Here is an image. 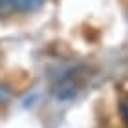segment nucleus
Listing matches in <instances>:
<instances>
[{
  "mask_svg": "<svg viewBox=\"0 0 128 128\" xmlns=\"http://www.w3.org/2000/svg\"><path fill=\"white\" fill-rule=\"evenodd\" d=\"M13 9V0H0V13H8Z\"/></svg>",
  "mask_w": 128,
  "mask_h": 128,
  "instance_id": "obj_2",
  "label": "nucleus"
},
{
  "mask_svg": "<svg viewBox=\"0 0 128 128\" xmlns=\"http://www.w3.org/2000/svg\"><path fill=\"white\" fill-rule=\"evenodd\" d=\"M44 4V0H13V8L22 11V13H30V11L38 9Z\"/></svg>",
  "mask_w": 128,
  "mask_h": 128,
  "instance_id": "obj_1",
  "label": "nucleus"
},
{
  "mask_svg": "<svg viewBox=\"0 0 128 128\" xmlns=\"http://www.w3.org/2000/svg\"><path fill=\"white\" fill-rule=\"evenodd\" d=\"M121 114H123V117H124V121L128 123V101H124L123 104H121Z\"/></svg>",
  "mask_w": 128,
  "mask_h": 128,
  "instance_id": "obj_3",
  "label": "nucleus"
}]
</instances>
